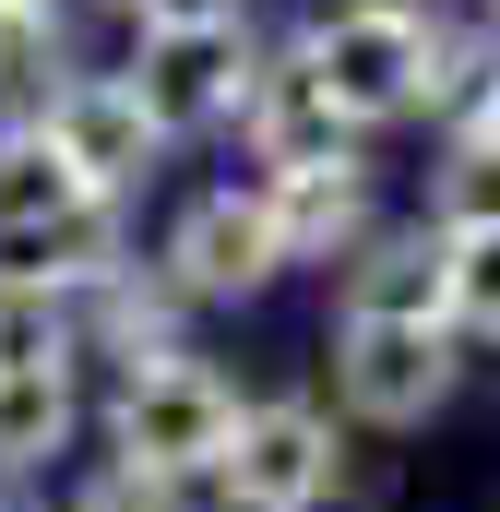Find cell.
<instances>
[{
    "label": "cell",
    "mask_w": 500,
    "mask_h": 512,
    "mask_svg": "<svg viewBox=\"0 0 500 512\" xmlns=\"http://www.w3.org/2000/svg\"><path fill=\"white\" fill-rule=\"evenodd\" d=\"M239 393L215 382L203 358H155V370H131L120 405H108V441H120L131 477H227V453H239Z\"/></svg>",
    "instance_id": "cell-1"
},
{
    "label": "cell",
    "mask_w": 500,
    "mask_h": 512,
    "mask_svg": "<svg viewBox=\"0 0 500 512\" xmlns=\"http://www.w3.org/2000/svg\"><path fill=\"white\" fill-rule=\"evenodd\" d=\"M0 251H12V274H60V251H84L72 286L120 262L108 251V203L72 179V155L48 131H0Z\"/></svg>",
    "instance_id": "cell-2"
},
{
    "label": "cell",
    "mask_w": 500,
    "mask_h": 512,
    "mask_svg": "<svg viewBox=\"0 0 500 512\" xmlns=\"http://www.w3.org/2000/svg\"><path fill=\"white\" fill-rule=\"evenodd\" d=\"M429 12H334V24H310L298 36V60H310V84L334 96V120H405V108H429Z\"/></svg>",
    "instance_id": "cell-3"
},
{
    "label": "cell",
    "mask_w": 500,
    "mask_h": 512,
    "mask_svg": "<svg viewBox=\"0 0 500 512\" xmlns=\"http://www.w3.org/2000/svg\"><path fill=\"white\" fill-rule=\"evenodd\" d=\"M453 382H465L453 322H346V346H334V393H346V417H370V429L441 417Z\"/></svg>",
    "instance_id": "cell-4"
},
{
    "label": "cell",
    "mask_w": 500,
    "mask_h": 512,
    "mask_svg": "<svg viewBox=\"0 0 500 512\" xmlns=\"http://www.w3.org/2000/svg\"><path fill=\"white\" fill-rule=\"evenodd\" d=\"M334 417L322 405H298V393H274V405H250L239 417V453H227V501L239 512H322L334 501Z\"/></svg>",
    "instance_id": "cell-5"
},
{
    "label": "cell",
    "mask_w": 500,
    "mask_h": 512,
    "mask_svg": "<svg viewBox=\"0 0 500 512\" xmlns=\"http://www.w3.org/2000/svg\"><path fill=\"white\" fill-rule=\"evenodd\" d=\"M167 274H179V298H262V286L286 274L274 203H262V191H203V203L167 227Z\"/></svg>",
    "instance_id": "cell-6"
},
{
    "label": "cell",
    "mask_w": 500,
    "mask_h": 512,
    "mask_svg": "<svg viewBox=\"0 0 500 512\" xmlns=\"http://www.w3.org/2000/svg\"><path fill=\"white\" fill-rule=\"evenodd\" d=\"M250 36L239 24H203V36H143V60H131V96L155 108V131H215L250 108Z\"/></svg>",
    "instance_id": "cell-7"
},
{
    "label": "cell",
    "mask_w": 500,
    "mask_h": 512,
    "mask_svg": "<svg viewBox=\"0 0 500 512\" xmlns=\"http://www.w3.org/2000/svg\"><path fill=\"white\" fill-rule=\"evenodd\" d=\"M36 131L72 155V179H84L96 203H108V191H131V179L155 167V143H167V131H155V108L131 96V72H120V84H108V72H96V84H60Z\"/></svg>",
    "instance_id": "cell-8"
},
{
    "label": "cell",
    "mask_w": 500,
    "mask_h": 512,
    "mask_svg": "<svg viewBox=\"0 0 500 512\" xmlns=\"http://www.w3.org/2000/svg\"><path fill=\"white\" fill-rule=\"evenodd\" d=\"M262 203H274L286 262H358L370 251V167H358V155L298 167V179H262Z\"/></svg>",
    "instance_id": "cell-9"
},
{
    "label": "cell",
    "mask_w": 500,
    "mask_h": 512,
    "mask_svg": "<svg viewBox=\"0 0 500 512\" xmlns=\"http://www.w3.org/2000/svg\"><path fill=\"white\" fill-rule=\"evenodd\" d=\"M346 322H453V274L429 227H393L346 262Z\"/></svg>",
    "instance_id": "cell-10"
},
{
    "label": "cell",
    "mask_w": 500,
    "mask_h": 512,
    "mask_svg": "<svg viewBox=\"0 0 500 512\" xmlns=\"http://www.w3.org/2000/svg\"><path fill=\"white\" fill-rule=\"evenodd\" d=\"M250 143H262V167L274 179H298V167H334L346 155V120H334V96L310 84V60H274L262 84H250Z\"/></svg>",
    "instance_id": "cell-11"
},
{
    "label": "cell",
    "mask_w": 500,
    "mask_h": 512,
    "mask_svg": "<svg viewBox=\"0 0 500 512\" xmlns=\"http://www.w3.org/2000/svg\"><path fill=\"white\" fill-rule=\"evenodd\" d=\"M84 322L120 346L131 370H155V358H179V274L155 262H108V274H84Z\"/></svg>",
    "instance_id": "cell-12"
},
{
    "label": "cell",
    "mask_w": 500,
    "mask_h": 512,
    "mask_svg": "<svg viewBox=\"0 0 500 512\" xmlns=\"http://www.w3.org/2000/svg\"><path fill=\"white\" fill-rule=\"evenodd\" d=\"M72 334H84V310H72L60 274H0V382L72 370Z\"/></svg>",
    "instance_id": "cell-13"
},
{
    "label": "cell",
    "mask_w": 500,
    "mask_h": 512,
    "mask_svg": "<svg viewBox=\"0 0 500 512\" xmlns=\"http://www.w3.org/2000/svg\"><path fill=\"white\" fill-rule=\"evenodd\" d=\"M72 441V370H48V382H0V465L24 477V465H48Z\"/></svg>",
    "instance_id": "cell-14"
},
{
    "label": "cell",
    "mask_w": 500,
    "mask_h": 512,
    "mask_svg": "<svg viewBox=\"0 0 500 512\" xmlns=\"http://www.w3.org/2000/svg\"><path fill=\"white\" fill-rule=\"evenodd\" d=\"M441 274H453V334H489L500 346V227L441 239Z\"/></svg>",
    "instance_id": "cell-15"
},
{
    "label": "cell",
    "mask_w": 500,
    "mask_h": 512,
    "mask_svg": "<svg viewBox=\"0 0 500 512\" xmlns=\"http://www.w3.org/2000/svg\"><path fill=\"white\" fill-rule=\"evenodd\" d=\"M429 203H441V239H477V227H500V155L453 143V155H441V179H429Z\"/></svg>",
    "instance_id": "cell-16"
},
{
    "label": "cell",
    "mask_w": 500,
    "mask_h": 512,
    "mask_svg": "<svg viewBox=\"0 0 500 512\" xmlns=\"http://www.w3.org/2000/svg\"><path fill=\"white\" fill-rule=\"evenodd\" d=\"M60 72V36H48V12H0V108L12 96H36Z\"/></svg>",
    "instance_id": "cell-17"
},
{
    "label": "cell",
    "mask_w": 500,
    "mask_h": 512,
    "mask_svg": "<svg viewBox=\"0 0 500 512\" xmlns=\"http://www.w3.org/2000/svg\"><path fill=\"white\" fill-rule=\"evenodd\" d=\"M72 512H179V489H167V477H131V465H108V477H96Z\"/></svg>",
    "instance_id": "cell-18"
},
{
    "label": "cell",
    "mask_w": 500,
    "mask_h": 512,
    "mask_svg": "<svg viewBox=\"0 0 500 512\" xmlns=\"http://www.w3.org/2000/svg\"><path fill=\"white\" fill-rule=\"evenodd\" d=\"M203 24H239V0H143V36H203Z\"/></svg>",
    "instance_id": "cell-19"
},
{
    "label": "cell",
    "mask_w": 500,
    "mask_h": 512,
    "mask_svg": "<svg viewBox=\"0 0 500 512\" xmlns=\"http://www.w3.org/2000/svg\"><path fill=\"white\" fill-rule=\"evenodd\" d=\"M453 143H477V155H500V84L477 96V108H465V131H453Z\"/></svg>",
    "instance_id": "cell-20"
},
{
    "label": "cell",
    "mask_w": 500,
    "mask_h": 512,
    "mask_svg": "<svg viewBox=\"0 0 500 512\" xmlns=\"http://www.w3.org/2000/svg\"><path fill=\"white\" fill-rule=\"evenodd\" d=\"M0 12H48V0H0Z\"/></svg>",
    "instance_id": "cell-21"
},
{
    "label": "cell",
    "mask_w": 500,
    "mask_h": 512,
    "mask_svg": "<svg viewBox=\"0 0 500 512\" xmlns=\"http://www.w3.org/2000/svg\"><path fill=\"white\" fill-rule=\"evenodd\" d=\"M489 12H500V0H489Z\"/></svg>",
    "instance_id": "cell-22"
}]
</instances>
